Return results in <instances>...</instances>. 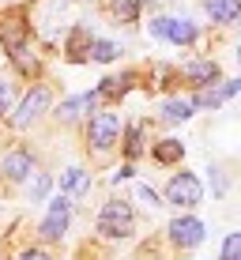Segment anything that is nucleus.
Masks as SVG:
<instances>
[{"label":"nucleus","mask_w":241,"mask_h":260,"mask_svg":"<svg viewBox=\"0 0 241 260\" xmlns=\"http://www.w3.org/2000/svg\"><path fill=\"white\" fill-rule=\"evenodd\" d=\"M132 87V76H121V79H106L102 83V94H113V98H121L124 91Z\"/></svg>","instance_id":"4be33fe9"},{"label":"nucleus","mask_w":241,"mask_h":260,"mask_svg":"<svg viewBox=\"0 0 241 260\" xmlns=\"http://www.w3.org/2000/svg\"><path fill=\"white\" fill-rule=\"evenodd\" d=\"M181 155H185V143H181V140H162V143H155V158H158V162H181Z\"/></svg>","instance_id":"2eb2a0df"},{"label":"nucleus","mask_w":241,"mask_h":260,"mask_svg":"<svg viewBox=\"0 0 241 260\" xmlns=\"http://www.w3.org/2000/svg\"><path fill=\"white\" fill-rule=\"evenodd\" d=\"M0 170H4L12 181H26V177H30V170H34V155H30V151H12Z\"/></svg>","instance_id":"6e6552de"},{"label":"nucleus","mask_w":241,"mask_h":260,"mask_svg":"<svg viewBox=\"0 0 241 260\" xmlns=\"http://www.w3.org/2000/svg\"><path fill=\"white\" fill-rule=\"evenodd\" d=\"M226 102V91L222 87H211V91H200L192 98V106H208V110H215V106H222Z\"/></svg>","instance_id":"a211bd4d"},{"label":"nucleus","mask_w":241,"mask_h":260,"mask_svg":"<svg viewBox=\"0 0 241 260\" xmlns=\"http://www.w3.org/2000/svg\"><path fill=\"white\" fill-rule=\"evenodd\" d=\"M219 256H222V260H241V234H226Z\"/></svg>","instance_id":"412c9836"},{"label":"nucleus","mask_w":241,"mask_h":260,"mask_svg":"<svg viewBox=\"0 0 241 260\" xmlns=\"http://www.w3.org/2000/svg\"><path fill=\"white\" fill-rule=\"evenodd\" d=\"M185 76H189V83H196V87H208V83L219 79V64L215 60H192V64L185 68Z\"/></svg>","instance_id":"9b49d317"},{"label":"nucleus","mask_w":241,"mask_h":260,"mask_svg":"<svg viewBox=\"0 0 241 260\" xmlns=\"http://www.w3.org/2000/svg\"><path fill=\"white\" fill-rule=\"evenodd\" d=\"M19 260H49V253H42V249H26V253H19Z\"/></svg>","instance_id":"bb28decb"},{"label":"nucleus","mask_w":241,"mask_h":260,"mask_svg":"<svg viewBox=\"0 0 241 260\" xmlns=\"http://www.w3.org/2000/svg\"><path fill=\"white\" fill-rule=\"evenodd\" d=\"M60 189H64V196H83L87 189H91V177H87V170H79V166L64 170V174H60Z\"/></svg>","instance_id":"f8f14e48"},{"label":"nucleus","mask_w":241,"mask_h":260,"mask_svg":"<svg viewBox=\"0 0 241 260\" xmlns=\"http://www.w3.org/2000/svg\"><path fill=\"white\" fill-rule=\"evenodd\" d=\"M110 8H113V15H117L121 23H132L140 15V4L136 0H110Z\"/></svg>","instance_id":"f3484780"},{"label":"nucleus","mask_w":241,"mask_h":260,"mask_svg":"<svg viewBox=\"0 0 241 260\" xmlns=\"http://www.w3.org/2000/svg\"><path fill=\"white\" fill-rule=\"evenodd\" d=\"M98 234L106 238H128L132 234V208L124 200H110L98 211Z\"/></svg>","instance_id":"f257e3e1"},{"label":"nucleus","mask_w":241,"mask_h":260,"mask_svg":"<svg viewBox=\"0 0 241 260\" xmlns=\"http://www.w3.org/2000/svg\"><path fill=\"white\" fill-rule=\"evenodd\" d=\"M49 98H53V94H49V87H34V91L19 102V110L12 113V124H15V128H26V124H34V121L42 117V113L49 110Z\"/></svg>","instance_id":"7ed1b4c3"},{"label":"nucleus","mask_w":241,"mask_h":260,"mask_svg":"<svg viewBox=\"0 0 241 260\" xmlns=\"http://www.w3.org/2000/svg\"><path fill=\"white\" fill-rule=\"evenodd\" d=\"M151 34H155V38H169L174 46H189V42H196V23L174 19V15H162V19L151 23Z\"/></svg>","instance_id":"20e7f679"},{"label":"nucleus","mask_w":241,"mask_h":260,"mask_svg":"<svg viewBox=\"0 0 241 260\" xmlns=\"http://www.w3.org/2000/svg\"><path fill=\"white\" fill-rule=\"evenodd\" d=\"M0 174H4V170H0Z\"/></svg>","instance_id":"c756f323"},{"label":"nucleus","mask_w":241,"mask_h":260,"mask_svg":"<svg viewBox=\"0 0 241 260\" xmlns=\"http://www.w3.org/2000/svg\"><path fill=\"white\" fill-rule=\"evenodd\" d=\"M117 53H121V49L113 46V42H98V38L91 42V60H102V64H106V60H113Z\"/></svg>","instance_id":"6ab92c4d"},{"label":"nucleus","mask_w":241,"mask_h":260,"mask_svg":"<svg viewBox=\"0 0 241 260\" xmlns=\"http://www.w3.org/2000/svg\"><path fill=\"white\" fill-rule=\"evenodd\" d=\"M203 8H208V15L215 23H234L241 15V0H208Z\"/></svg>","instance_id":"ddd939ff"},{"label":"nucleus","mask_w":241,"mask_h":260,"mask_svg":"<svg viewBox=\"0 0 241 260\" xmlns=\"http://www.w3.org/2000/svg\"><path fill=\"white\" fill-rule=\"evenodd\" d=\"M94 102H98V91L76 94V98H68V102L60 106V113H57V117H60V121H79L87 110H94Z\"/></svg>","instance_id":"1a4fd4ad"},{"label":"nucleus","mask_w":241,"mask_h":260,"mask_svg":"<svg viewBox=\"0 0 241 260\" xmlns=\"http://www.w3.org/2000/svg\"><path fill=\"white\" fill-rule=\"evenodd\" d=\"M140 151H144V132H140V128H132V132H128V143H124V155H128V158H136Z\"/></svg>","instance_id":"5701e85b"},{"label":"nucleus","mask_w":241,"mask_h":260,"mask_svg":"<svg viewBox=\"0 0 241 260\" xmlns=\"http://www.w3.org/2000/svg\"><path fill=\"white\" fill-rule=\"evenodd\" d=\"M46 192H49V177H46V174H38V181L30 185V196H34V200H42Z\"/></svg>","instance_id":"393cba45"},{"label":"nucleus","mask_w":241,"mask_h":260,"mask_svg":"<svg viewBox=\"0 0 241 260\" xmlns=\"http://www.w3.org/2000/svg\"><path fill=\"white\" fill-rule=\"evenodd\" d=\"M12 102H15V87L8 83V79H0V113L12 110Z\"/></svg>","instance_id":"b1692460"},{"label":"nucleus","mask_w":241,"mask_h":260,"mask_svg":"<svg viewBox=\"0 0 241 260\" xmlns=\"http://www.w3.org/2000/svg\"><path fill=\"white\" fill-rule=\"evenodd\" d=\"M12 60L19 64L23 76H34V72H38V60L30 57V49H26V46H23V49H15V53H12Z\"/></svg>","instance_id":"aec40b11"},{"label":"nucleus","mask_w":241,"mask_h":260,"mask_svg":"<svg viewBox=\"0 0 241 260\" xmlns=\"http://www.w3.org/2000/svg\"><path fill=\"white\" fill-rule=\"evenodd\" d=\"M200 196H203V185L196 181L192 174H177L174 181L166 185V200H169V204H181V208L200 204Z\"/></svg>","instance_id":"423d86ee"},{"label":"nucleus","mask_w":241,"mask_h":260,"mask_svg":"<svg viewBox=\"0 0 241 260\" xmlns=\"http://www.w3.org/2000/svg\"><path fill=\"white\" fill-rule=\"evenodd\" d=\"M169 238H174V245H185V249H196L203 241V222L200 219H174L169 222Z\"/></svg>","instance_id":"0eeeda50"},{"label":"nucleus","mask_w":241,"mask_h":260,"mask_svg":"<svg viewBox=\"0 0 241 260\" xmlns=\"http://www.w3.org/2000/svg\"><path fill=\"white\" fill-rule=\"evenodd\" d=\"M211 185H215V192H226V177H222L219 170H211Z\"/></svg>","instance_id":"cd10ccee"},{"label":"nucleus","mask_w":241,"mask_h":260,"mask_svg":"<svg viewBox=\"0 0 241 260\" xmlns=\"http://www.w3.org/2000/svg\"><path fill=\"white\" fill-rule=\"evenodd\" d=\"M117 132H121L117 113H94L91 128H87V143H91L94 151H110L113 143H117Z\"/></svg>","instance_id":"f03ea898"},{"label":"nucleus","mask_w":241,"mask_h":260,"mask_svg":"<svg viewBox=\"0 0 241 260\" xmlns=\"http://www.w3.org/2000/svg\"><path fill=\"white\" fill-rule=\"evenodd\" d=\"M237 60H241V49H237Z\"/></svg>","instance_id":"c85d7f7f"},{"label":"nucleus","mask_w":241,"mask_h":260,"mask_svg":"<svg viewBox=\"0 0 241 260\" xmlns=\"http://www.w3.org/2000/svg\"><path fill=\"white\" fill-rule=\"evenodd\" d=\"M68 222H72V204H68V196H60V200H49V211L46 219H42V238H64Z\"/></svg>","instance_id":"39448f33"},{"label":"nucleus","mask_w":241,"mask_h":260,"mask_svg":"<svg viewBox=\"0 0 241 260\" xmlns=\"http://www.w3.org/2000/svg\"><path fill=\"white\" fill-rule=\"evenodd\" d=\"M192 110H196L192 102H181V98H174V102H166V106H162V117H166V121H189V117H192Z\"/></svg>","instance_id":"dca6fc26"},{"label":"nucleus","mask_w":241,"mask_h":260,"mask_svg":"<svg viewBox=\"0 0 241 260\" xmlns=\"http://www.w3.org/2000/svg\"><path fill=\"white\" fill-rule=\"evenodd\" d=\"M140 200H144V204H151V208H158V196L151 192L147 185H140Z\"/></svg>","instance_id":"a878e982"},{"label":"nucleus","mask_w":241,"mask_h":260,"mask_svg":"<svg viewBox=\"0 0 241 260\" xmlns=\"http://www.w3.org/2000/svg\"><path fill=\"white\" fill-rule=\"evenodd\" d=\"M0 42H4L8 53L23 49L26 46V26H23V19H4V23H0Z\"/></svg>","instance_id":"9d476101"},{"label":"nucleus","mask_w":241,"mask_h":260,"mask_svg":"<svg viewBox=\"0 0 241 260\" xmlns=\"http://www.w3.org/2000/svg\"><path fill=\"white\" fill-rule=\"evenodd\" d=\"M91 34H87L83 30V26H76V30H72V38H68V57H72V60H87V57H91Z\"/></svg>","instance_id":"4468645a"}]
</instances>
